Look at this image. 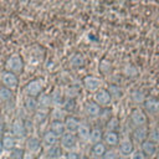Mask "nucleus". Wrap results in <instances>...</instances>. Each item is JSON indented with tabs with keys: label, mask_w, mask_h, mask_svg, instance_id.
I'll return each mask as SVG.
<instances>
[{
	"label": "nucleus",
	"mask_w": 159,
	"mask_h": 159,
	"mask_svg": "<svg viewBox=\"0 0 159 159\" xmlns=\"http://www.w3.org/2000/svg\"><path fill=\"white\" fill-rule=\"evenodd\" d=\"M42 147V143H41V139L36 135H30L27 137L26 139V149L30 154H36L40 152Z\"/></svg>",
	"instance_id": "9b49d317"
},
{
	"label": "nucleus",
	"mask_w": 159,
	"mask_h": 159,
	"mask_svg": "<svg viewBox=\"0 0 159 159\" xmlns=\"http://www.w3.org/2000/svg\"><path fill=\"white\" fill-rule=\"evenodd\" d=\"M102 140H104V144L108 145V147H117L120 142L118 132H106L103 134Z\"/></svg>",
	"instance_id": "aec40b11"
},
{
	"label": "nucleus",
	"mask_w": 159,
	"mask_h": 159,
	"mask_svg": "<svg viewBox=\"0 0 159 159\" xmlns=\"http://www.w3.org/2000/svg\"><path fill=\"white\" fill-rule=\"evenodd\" d=\"M87 159H101V158H98V157H94V155H91V157H88Z\"/></svg>",
	"instance_id": "c03bdc74"
},
{
	"label": "nucleus",
	"mask_w": 159,
	"mask_h": 159,
	"mask_svg": "<svg viewBox=\"0 0 159 159\" xmlns=\"http://www.w3.org/2000/svg\"><path fill=\"white\" fill-rule=\"evenodd\" d=\"M130 98H132V101H133L134 103H137V104H143L147 97H145V93H144L142 89L137 88V89L132 91V93H130Z\"/></svg>",
	"instance_id": "c756f323"
},
{
	"label": "nucleus",
	"mask_w": 159,
	"mask_h": 159,
	"mask_svg": "<svg viewBox=\"0 0 159 159\" xmlns=\"http://www.w3.org/2000/svg\"><path fill=\"white\" fill-rule=\"evenodd\" d=\"M66 159H80V154L75 150H71V152H67V154L65 155Z\"/></svg>",
	"instance_id": "a19ab883"
},
{
	"label": "nucleus",
	"mask_w": 159,
	"mask_h": 159,
	"mask_svg": "<svg viewBox=\"0 0 159 159\" xmlns=\"http://www.w3.org/2000/svg\"><path fill=\"white\" fill-rule=\"evenodd\" d=\"M10 133L15 137V139H22L27 134L26 123L21 118H15L10 127Z\"/></svg>",
	"instance_id": "7ed1b4c3"
},
{
	"label": "nucleus",
	"mask_w": 159,
	"mask_h": 159,
	"mask_svg": "<svg viewBox=\"0 0 159 159\" xmlns=\"http://www.w3.org/2000/svg\"><path fill=\"white\" fill-rule=\"evenodd\" d=\"M4 152H5V150H4V148H2V144H1V140H0V158L4 155Z\"/></svg>",
	"instance_id": "37998d69"
},
{
	"label": "nucleus",
	"mask_w": 159,
	"mask_h": 159,
	"mask_svg": "<svg viewBox=\"0 0 159 159\" xmlns=\"http://www.w3.org/2000/svg\"><path fill=\"white\" fill-rule=\"evenodd\" d=\"M107 91H108V93H109L112 101H113V99H114V101H118V99H120L122 96H123L122 88H120L119 86H117V84H109V86L107 87Z\"/></svg>",
	"instance_id": "bb28decb"
},
{
	"label": "nucleus",
	"mask_w": 159,
	"mask_h": 159,
	"mask_svg": "<svg viewBox=\"0 0 159 159\" xmlns=\"http://www.w3.org/2000/svg\"><path fill=\"white\" fill-rule=\"evenodd\" d=\"M57 142H58V138H57L55 134H52L50 130L45 132V133H43V135H42V138H41V143H42L43 145H46V147L56 145V144H57Z\"/></svg>",
	"instance_id": "393cba45"
},
{
	"label": "nucleus",
	"mask_w": 159,
	"mask_h": 159,
	"mask_svg": "<svg viewBox=\"0 0 159 159\" xmlns=\"http://www.w3.org/2000/svg\"><path fill=\"white\" fill-rule=\"evenodd\" d=\"M101 109H102V108H101L96 102H93V101H88V102H86V103H84V107H83V112H84V114H86L87 117L92 118V119H96V118L99 117V114H101Z\"/></svg>",
	"instance_id": "9d476101"
},
{
	"label": "nucleus",
	"mask_w": 159,
	"mask_h": 159,
	"mask_svg": "<svg viewBox=\"0 0 159 159\" xmlns=\"http://www.w3.org/2000/svg\"><path fill=\"white\" fill-rule=\"evenodd\" d=\"M106 128H107V132H117L119 129V120L117 118L112 117L111 119L107 120Z\"/></svg>",
	"instance_id": "72a5a7b5"
},
{
	"label": "nucleus",
	"mask_w": 159,
	"mask_h": 159,
	"mask_svg": "<svg viewBox=\"0 0 159 159\" xmlns=\"http://www.w3.org/2000/svg\"><path fill=\"white\" fill-rule=\"evenodd\" d=\"M0 83H1V86L14 91L19 86V77L16 75H14V73H11V72L5 70V71H2L0 73Z\"/></svg>",
	"instance_id": "20e7f679"
},
{
	"label": "nucleus",
	"mask_w": 159,
	"mask_h": 159,
	"mask_svg": "<svg viewBox=\"0 0 159 159\" xmlns=\"http://www.w3.org/2000/svg\"><path fill=\"white\" fill-rule=\"evenodd\" d=\"M76 134H77V137H78L81 140L88 142V140H89V134H91V128H89V125L86 124V123H81L80 127H78V129H77V132H76Z\"/></svg>",
	"instance_id": "5701e85b"
},
{
	"label": "nucleus",
	"mask_w": 159,
	"mask_h": 159,
	"mask_svg": "<svg viewBox=\"0 0 159 159\" xmlns=\"http://www.w3.org/2000/svg\"><path fill=\"white\" fill-rule=\"evenodd\" d=\"M5 68H6V71L19 76L24 70V60H22L21 55L19 52L11 53L5 62Z\"/></svg>",
	"instance_id": "f257e3e1"
},
{
	"label": "nucleus",
	"mask_w": 159,
	"mask_h": 159,
	"mask_svg": "<svg viewBox=\"0 0 159 159\" xmlns=\"http://www.w3.org/2000/svg\"><path fill=\"white\" fill-rule=\"evenodd\" d=\"M93 102H96L101 108H102V107L106 108V107H108V106L111 104L112 98H111V96H109V93H108L107 89L101 88L99 91H97V92L94 93V96H93Z\"/></svg>",
	"instance_id": "1a4fd4ad"
},
{
	"label": "nucleus",
	"mask_w": 159,
	"mask_h": 159,
	"mask_svg": "<svg viewBox=\"0 0 159 159\" xmlns=\"http://www.w3.org/2000/svg\"><path fill=\"white\" fill-rule=\"evenodd\" d=\"M12 98H14V91H11L4 86H0V102L9 103L12 101Z\"/></svg>",
	"instance_id": "c85d7f7f"
},
{
	"label": "nucleus",
	"mask_w": 159,
	"mask_h": 159,
	"mask_svg": "<svg viewBox=\"0 0 159 159\" xmlns=\"http://www.w3.org/2000/svg\"><path fill=\"white\" fill-rule=\"evenodd\" d=\"M0 122H2V116H1V112H0Z\"/></svg>",
	"instance_id": "49530a36"
},
{
	"label": "nucleus",
	"mask_w": 159,
	"mask_h": 159,
	"mask_svg": "<svg viewBox=\"0 0 159 159\" xmlns=\"http://www.w3.org/2000/svg\"><path fill=\"white\" fill-rule=\"evenodd\" d=\"M123 73L127 76V77H134L138 75V70L134 65H125L124 66V70H123Z\"/></svg>",
	"instance_id": "e433bc0d"
},
{
	"label": "nucleus",
	"mask_w": 159,
	"mask_h": 159,
	"mask_svg": "<svg viewBox=\"0 0 159 159\" xmlns=\"http://www.w3.org/2000/svg\"><path fill=\"white\" fill-rule=\"evenodd\" d=\"M140 152H142L147 158L154 157V155L158 153V145L147 139L145 142H143V143L140 144Z\"/></svg>",
	"instance_id": "dca6fc26"
},
{
	"label": "nucleus",
	"mask_w": 159,
	"mask_h": 159,
	"mask_svg": "<svg viewBox=\"0 0 159 159\" xmlns=\"http://www.w3.org/2000/svg\"><path fill=\"white\" fill-rule=\"evenodd\" d=\"M102 139H103V133H102L101 128H98V127L91 128V134H89V140L88 142H91L92 145H93V144H97V143L102 142Z\"/></svg>",
	"instance_id": "cd10ccee"
},
{
	"label": "nucleus",
	"mask_w": 159,
	"mask_h": 159,
	"mask_svg": "<svg viewBox=\"0 0 159 159\" xmlns=\"http://www.w3.org/2000/svg\"><path fill=\"white\" fill-rule=\"evenodd\" d=\"M83 86L84 88L88 91V92H92V93H96L97 91L101 89V86H102V81L93 76V75H88L83 78Z\"/></svg>",
	"instance_id": "6e6552de"
},
{
	"label": "nucleus",
	"mask_w": 159,
	"mask_h": 159,
	"mask_svg": "<svg viewBox=\"0 0 159 159\" xmlns=\"http://www.w3.org/2000/svg\"><path fill=\"white\" fill-rule=\"evenodd\" d=\"M77 94H78V89L76 87H68L67 89H65L66 98H76Z\"/></svg>",
	"instance_id": "58836bf2"
},
{
	"label": "nucleus",
	"mask_w": 159,
	"mask_h": 159,
	"mask_svg": "<svg viewBox=\"0 0 159 159\" xmlns=\"http://www.w3.org/2000/svg\"><path fill=\"white\" fill-rule=\"evenodd\" d=\"M63 123H65L66 132L73 133V134H76V132H77V129H78V127H80V124H81L80 119H78L77 117H73V116H67V117L65 118Z\"/></svg>",
	"instance_id": "a211bd4d"
},
{
	"label": "nucleus",
	"mask_w": 159,
	"mask_h": 159,
	"mask_svg": "<svg viewBox=\"0 0 159 159\" xmlns=\"http://www.w3.org/2000/svg\"><path fill=\"white\" fill-rule=\"evenodd\" d=\"M148 133H149V129L147 125H143V127H137L133 129V133H132V137H133V140L135 143H139L142 144L143 142H145L148 139Z\"/></svg>",
	"instance_id": "f8f14e48"
},
{
	"label": "nucleus",
	"mask_w": 159,
	"mask_h": 159,
	"mask_svg": "<svg viewBox=\"0 0 159 159\" xmlns=\"http://www.w3.org/2000/svg\"><path fill=\"white\" fill-rule=\"evenodd\" d=\"M51 120H65L66 118V112L61 108V107H53L52 109H50V113H48Z\"/></svg>",
	"instance_id": "a878e982"
},
{
	"label": "nucleus",
	"mask_w": 159,
	"mask_h": 159,
	"mask_svg": "<svg viewBox=\"0 0 159 159\" xmlns=\"http://www.w3.org/2000/svg\"><path fill=\"white\" fill-rule=\"evenodd\" d=\"M68 63L73 68H81L84 66V56L78 52H75L68 57Z\"/></svg>",
	"instance_id": "4be33fe9"
},
{
	"label": "nucleus",
	"mask_w": 159,
	"mask_h": 159,
	"mask_svg": "<svg viewBox=\"0 0 159 159\" xmlns=\"http://www.w3.org/2000/svg\"><path fill=\"white\" fill-rule=\"evenodd\" d=\"M154 159H159V155H157V157H155V158H154Z\"/></svg>",
	"instance_id": "de8ad7c7"
},
{
	"label": "nucleus",
	"mask_w": 159,
	"mask_h": 159,
	"mask_svg": "<svg viewBox=\"0 0 159 159\" xmlns=\"http://www.w3.org/2000/svg\"><path fill=\"white\" fill-rule=\"evenodd\" d=\"M46 159H47V158H46Z\"/></svg>",
	"instance_id": "09e8293b"
},
{
	"label": "nucleus",
	"mask_w": 159,
	"mask_h": 159,
	"mask_svg": "<svg viewBox=\"0 0 159 159\" xmlns=\"http://www.w3.org/2000/svg\"><path fill=\"white\" fill-rule=\"evenodd\" d=\"M24 108L29 114H35L37 112V98L26 96L24 98Z\"/></svg>",
	"instance_id": "412c9836"
},
{
	"label": "nucleus",
	"mask_w": 159,
	"mask_h": 159,
	"mask_svg": "<svg viewBox=\"0 0 159 159\" xmlns=\"http://www.w3.org/2000/svg\"><path fill=\"white\" fill-rule=\"evenodd\" d=\"M99 71H101L103 75L109 73V72L112 71V63H111L108 60L103 58V60L99 62Z\"/></svg>",
	"instance_id": "c9c22d12"
},
{
	"label": "nucleus",
	"mask_w": 159,
	"mask_h": 159,
	"mask_svg": "<svg viewBox=\"0 0 159 159\" xmlns=\"http://www.w3.org/2000/svg\"><path fill=\"white\" fill-rule=\"evenodd\" d=\"M130 159H147V157L140 152V150H134L130 154Z\"/></svg>",
	"instance_id": "ea45409f"
},
{
	"label": "nucleus",
	"mask_w": 159,
	"mask_h": 159,
	"mask_svg": "<svg viewBox=\"0 0 159 159\" xmlns=\"http://www.w3.org/2000/svg\"><path fill=\"white\" fill-rule=\"evenodd\" d=\"M129 120L134 128L143 127V125H147V123H148V116L143 109L137 108V109L132 111V113L129 116Z\"/></svg>",
	"instance_id": "423d86ee"
},
{
	"label": "nucleus",
	"mask_w": 159,
	"mask_h": 159,
	"mask_svg": "<svg viewBox=\"0 0 159 159\" xmlns=\"http://www.w3.org/2000/svg\"><path fill=\"white\" fill-rule=\"evenodd\" d=\"M0 140H1V144L5 152H10L16 147V139L11 133H4Z\"/></svg>",
	"instance_id": "6ab92c4d"
},
{
	"label": "nucleus",
	"mask_w": 159,
	"mask_h": 159,
	"mask_svg": "<svg viewBox=\"0 0 159 159\" xmlns=\"http://www.w3.org/2000/svg\"><path fill=\"white\" fill-rule=\"evenodd\" d=\"M118 154L122 157H130V154L134 152V145L130 139H123L118 144Z\"/></svg>",
	"instance_id": "ddd939ff"
},
{
	"label": "nucleus",
	"mask_w": 159,
	"mask_h": 159,
	"mask_svg": "<svg viewBox=\"0 0 159 159\" xmlns=\"http://www.w3.org/2000/svg\"><path fill=\"white\" fill-rule=\"evenodd\" d=\"M48 130L55 134L58 139L66 133V128H65V123L62 120H51L50 125H48Z\"/></svg>",
	"instance_id": "2eb2a0df"
},
{
	"label": "nucleus",
	"mask_w": 159,
	"mask_h": 159,
	"mask_svg": "<svg viewBox=\"0 0 159 159\" xmlns=\"http://www.w3.org/2000/svg\"><path fill=\"white\" fill-rule=\"evenodd\" d=\"M51 97V103H52V107H61L63 101L66 99V96H65V91L61 89V88H55L52 91V93L50 94Z\"/></svg>",
	"instance_id": "f3484780"
},
{
	"label": "nucleus",
	"mask_w": 159,
	"mask_h": 159,
	"mask_svg": "<svg viewBox=\"0 0 159 159\" xmlns=\"http://www.w3.org/2000/svg\"><path fill=\"white\" fill-rule=\"evenodd\" d=\"M61 108L66 113H72L76 108V98H66L61 106Z\"/></svg>",
	"instance_id": "2f4dec72"
},
{
	"label": "nucleus",
	"mask_w": 159,
	"mask_h": 159,
	"mask_svg": "<svg viewBox=\"0 0 159 159\" xmlns=\"http://www.w3.org/2000/svg\"><path fill=\"white\" fill-rule=\"evenodd\" d=\"M58 159H66V157H65V155H62V157H60Z\"/></svg>",
	"instance_id": "a18cd8bd"
},
{
	"label": "nucleus",
	"mask_w": 159,
	"mask_h": 159,
	"mask_svg": "<svg viewBox=\"0 0 159 159\" xmlns=\"http://www.w3.org/2000/svg\"><path fill=\"white\" fill-rule=\"evenodd\" d=\"M43 86H45V83H43V81H42L41 78H35V80L30 81V82L25 86V94L29 96V97H35V98H37V97L42 93Z\"/></svg>",
	"instance_id": "f03ea898"
},
{
	"label": "nucleus",
	"mask_w": 159,
	"mask_h": 159,
	"mask_svg": "<svg viewBox=\"0 0 159 159\" xmlns=\"http://www.w3.org/2000/svg\"><path fill=\"white\" fill-rule=\"evenodd\" d=\"M148 140L153 142L157 145L159 144V127H155V128H153V129L149 130V133H148Z\"/></svg>",
	"instance_id": "f704fd0d"
},
{
	"label": "nucleus",
	"mask_w": 159,
	"mask_h": 159,
	"mask_svg": "<svg viewBox=\"0 0 159 159\" xmlns=\"http://www.w3.org/2000/svg\"><path fill=\"white\" fill-rule=\"evenodd\" d=\"M60 147L67 152H71V150H75L77 148V143H78V139H77V135L73 134V133H68L66 132L60 139Z\"/></svg>",
	"instance_id": "39448f33"
},
{
	"label": "nucleus",
	"mask_w": 159,
	"mask_h": 159,
	"mask_svg": "<svg viewBox=\"0 0 159 159\" xmlns=\"http://www.w3.org/2000/svg\"><path fill=\"white\" fill-rule=\"evenodd\" d=\"M51 108H52V103H51L50 94L42 92L37 97V112L43 113V114H48Z\"/></svg>",
	"instance_id": "0eeeda50"
},
{
	"label": "nucleus",
	"mask_w": 159,
	"mask_h": 159,
	"mask_svg": "<svg viewBox=\"0 0 159 159\" xmlns=\"http://www.w3.org/2000/svg\"><path fill=\"white\" fill-rule=\"evenodd\" d=\"M25 158V152L22 148L15 147L12 150L9 152V159H24Z\"/></svg>",
	"instance_id": "473e14b6"
},
{
	"label": "nucleus",
	"mask_w": 159,
	"mask_h": 159,
	"mask_svg": "<svg viewBox=\"0 0 159 159\" xmlns=\"http://www.w3.org/2000/svg\"><path fill=\"white\" fill-rule=\"evenodd\" d=\"M4 128H5V125H4V122H0V138L4 135Z\"/></svg>",
	"instance_id": "79ce46f5"
},
{
	"label": "nucleus",
	"mask_w": 159,
	"mask_h": 159,
	"mask_svg": "<svg viewBox=\"0 0 159 159\" xmlns=\"http://www.w3.org/2000/svg\"><path fill=\"white\" fill-rule=\"evenodd\" d=\"M106 150H107V147H106V144L102 143V142H99V143H97V144H93V145H92V149H91L92 155L98 157V158H101V157L106 153Z\"/></svg>",
	"instance_id": "7c9ffc66"
},
{
	"label": "nucleus",
	"mask_w": 159,
	"mask_h": 159,
	"mask_svg": "<svg viewBox=\"0 0 159 159\" xmlns=\"http://www.w3.org/2000/svg\"><path fill=\"white\" fill-rule=\"evenodd\" d=\"M144 112L149 113V114H157L159 112V101L154 97H148L145 98L144 103Z\"/></svg>",
	"instance_id": "4468645a"
},
{
	"label": "nucleus",
	"mask_w": 159,
	"mask_h": 159,
	"mask_svg": "<svg viewBox=\"0 0 159 159\" xmlns=\"http://www.w3.org/2000/svg\"><path fill=\"white\" fill-rule=\"evenodd\" d=\"M62 148L60 145H52V147H47L46 149V158L47 159H58L60 157H62Z\"/></svg>",
	"instance_id": "b1692460"
},
{
	"label": "nucleus",
	"mask_w": 159,
	"mask_h": 159,
	"mask_svg": "<svg viewBox=\"0 0 159 159\" xmlns=\"http://www.w3.org/2000/svg\"><path fill=\"white\" fill-rule=\"evenodd\" d=\"M101 159H119V154L114 149H107L106 153L101 157Z\"/></svg>",
	"instance_id": "4c0bfd02"
}]
</instances>
